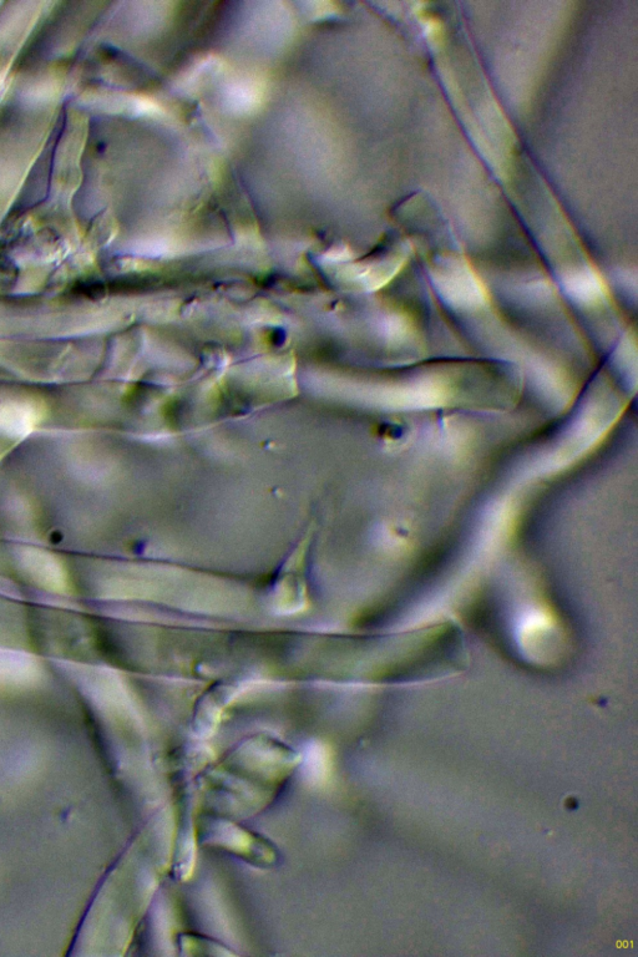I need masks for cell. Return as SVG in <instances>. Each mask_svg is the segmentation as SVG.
I'll list each match as a JSON object with an SVG mask.
<instances>
[{
  "mask_svg": "<svg viewBox=\"0 0 638 957\" xmlns=\"http://www.w3.org/2000/svg\"><path fill=\"white\" fill-rule=\"evenodd\" d=\"M564 287L567 295L581 305H597L607 296L605 281L602 280L599 272L589 267L567 273L564 277Z\"/></svg>",
  "mask_w": 638,
  "mask_h": 957,
  "instance_id": "cell-3",
  "label": "cell"
},
{
  "mask_svg": "<svg viewBox=\"0 0 638 957\" xmlns=\"http://www.w3.org/2000/svg\"><path fill=\"white\" fill-rule=\"evenodd\" d=\"M408 248L391 253L379 260L348 268L347 277L367 291H376L391 282L408 262Z\"/></svg>",
  "mask_w": 638,
  "mask_h": 957,
  "instance_id": "cell-2",
  "label": "cell"
},
{
  "mask_svg": "<svg viewBox=\"0 0 638 957\" xmlns=\"http://www.w3.org/2000/svg\"><path fill=\"white\" fill-rule=\"evenodd\" d=\"M440 296L460 311H475L488 303V291L469 263L460 258L438 261L432 271Z\"/></svg>",
  "mask_w": 638,
  "mask_h": 957,
  "instance_id": "cell-1",
  "label": "cell"
}]
</instances>
